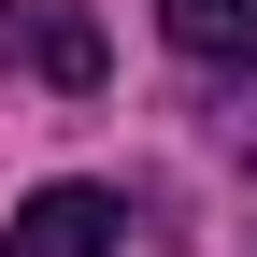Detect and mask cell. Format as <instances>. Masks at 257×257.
Returning <instances> with one entry per match:
<instances>
[{
    "instance_id": "cell-3",
    "label": "cell",
    "mask_w": 257,
    "mask_h": 257,
    "mask_svg": "<svg viewBox=\"0 0 257 257\" xmlns=\"http://www.w3.org/2000/svg\"><path fill=\"white\" fill-rule=\"evenodd\" d=\"M186 72H257V0H157Z\"/></svg>"
},
{
    "instance_id": "cell-1",
    "label": "cell",
    "mask_w": 257,
    "mask_h": 257,
    "mask_svg": "<svg viewBox=\"0 0 257 257\" xmlns=\"http://www.w3.org/2000/svg\"><path fill=\"white\" fill-rule=\"evenodd\" d=\"M0 57H15V72H43L57 100H86V86L114 72V43H100V15H86V0H0Z\"/></svg>"
},
{
    "instance_id": "cell-2",
    "label": "cell",
    "mask_w": 257,
    "mask_h": 257,
    "mask_svg": "<svg viewBox=\"0 0 257 257\" xmlns=\"http://www.w3.org/2000/svg\"><path fill=\"white\" fill-rule=\"evenodd\" d=\"M114 243H128V214L100 186H43V200H15V243L0 257H114Z\"/></svg>"
}]
</instances>
